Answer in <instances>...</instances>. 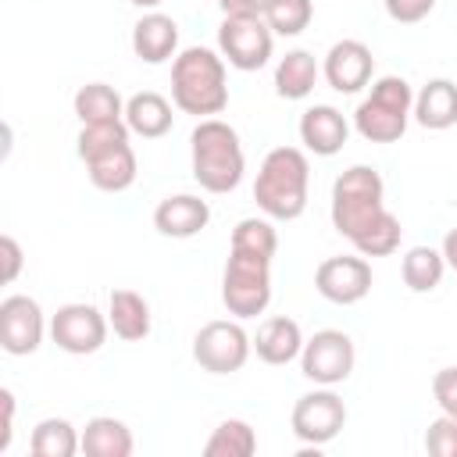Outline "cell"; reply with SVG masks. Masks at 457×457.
I'll list each match as a JSON object with an SVG mask.
<instances>
[{
  "label": "cell",
  "instance_id": "obj_1",
  "mask_svg": "<svg viewBox=\"0 0 457 457\" xmlns=\"http://www.w3.org/2000/svg\"><path fill=\"white\" fill-rule=\"evenodd\" d=\"M311 196V161L300 146H275L264 154L253 179V200L271 221H296Z\"/></svg>",
  "mask_w": 457,
  "mask_h": 457
},
{
  "label": "cell",
  "instance_id": "obj_2",
  "mask_svg": "<svg viewBox=\"0 0 457 457\" xmlns=\"http://www.w3.org/2000/svg\"><path fill=\"white\" fill-rule=\"evenodd\" d=\"M171 104L193 118H214L228 107L225 57L211 46H186L171 61Z\"/></svg>",
  "mask_w": 457,
  "mask_h": 457
},
{
  "label": "cell",
  "instance_id": "obj_3",
  "mask_svg": "<svg viewBox=\"0 0 457 457\" xmlns=\"http://www.w3.org/2000/svg\"><path fill=\"white\" fill-rule=\"evenodd\" d=\"M189 161L193 179L207 193H232L243 182L246 154L239 143V132L221 118H200L189 136Z\"/></svg>",
  "mask_w": 457,
  "mask_h": 457
},
{
  "label": "cell",
  "instance_id": "obj_4",
  "mask_svg": "<svg viewBox=\"0 0 457 457\" xmlns=\"http://www.w3.org/2000/svg\"><path fill=\"white\" fill-rule=\"evenodd\" d=\"M386 182L375 168L368 164H350L336 182H332V228L339 236H346L350 243L375 225L386 214Z\"/></svg>",
  "mask_w": 457,
  "mask_h": 457
},
{
  "label": "cell",
  "instance_id": "obj_5",
  "mask_svg": "<svg viewBox=\"0 0 457 457\" xmlns=\"http://www.w3.org/2000/svg\"><path fill=\"white\" fill-rule=\"evenodd\" d=\"M414 118V89L400 75H382L371 82L368 96L353 111V129L368 143H396Z\"/></svg>",
  "mask_w": 457,
  "mask_h": 457
},
{
  "label": "cell",
  "instance_id": "obj_6",
  "mask_svg": "<svg viewBox=\"0 0 457 457\" xmlns=\"http://www.w3.org/2000/svg\"><path fill=\"white\" fill-rule=\"evenodd\" d=\"M221 303L232 318H257L271 303V257H257L228 246L221 271Z\"/></svg>",
  "mask_w": 457,
  "mask_h": 457
},
{
  "label": "cell",
  "instance_id": "obj_7",
  "mask_svg": "<svg viewBox=\"0 0 457 457\" xmlns=\"http://www.w3.org/2000/svg\"><path fill=\"white\" fill-rule=\"evenodd\" d=\"M253 353V336H246V328L228 318H214L207 321L196 336H193V361L211 371V375H232L239 371Z\"/></svg>",
  "mask_w": 457,
  "mask_h": 457
},
{
  "label": "cell",
  "instance_id": "obj_8",
  "mask_svg": "<svg viewBox=\"0 0 457 457\" xmlns=\"http://www.w3.org/2000/svg\"><path fill=\"white\" fill-rule=\"evenodd\" d=\"M353 364H357V350H353V339L343 328H321L311 339H303L300 371H303L307 382L339 386L353 375Z\"/></svg>",
  "mask_w": 457,
  "mask_h": 457
},
{
  "label": "cell",
  "instance_id": "obj_9",
  "mask_svg": "<svg viewBox=\"0 0 457 457\" xmlns=\"http://www.w3.org/2000/svg\"><path fill=\"white\" fill-rule=\"evenodd\" d=\"M289 425H293V436L303 446H325V443H332L343 432L346 403H343V396L332 386H314L311 393H303L293 403Z\"/></svg>",
  "mask_w": 457,
  "mask_h": 457
},
{
  "label": "cell",
  "instance_id": "obj_10",
  "mask_svg": "<svg viewBox=\"0 0 457 457\" xmlns=\"http://www.w3.org/2000/svg\"><path fill=\"white\" fill-rule=\"evenodd\" d=\"M275 32L264 18H221L218 25V54L236 71H257L271 61Z\"/></svg>",
  "mask_w": 457,
  "mask_h": 457
},
{
  "label": "cell",
  "instance_id": "obj_11",
  "mask_svg": "<svg viewBox=\"0 0 457 457\" xmlns=\"http://www.w3.org/2000/svg\"><path fill=\"white\" fill-rule=\"evenodd\" d=\"M107 332H111L107 311H100L96 303H82V300L79 303H64L50 318V339L64 353H75V357L96 353L107 343Z\"/></svg>",
  "mask_w": 457,
  "mask_h": 457
},
{
  "label": "cell",
  "instance_id": "obj_12",
  "mask_svg": "<svg viewBox=\"0 0 457 457\" xmlns=\"http://www.w3.org/2000/svg\"><path fill=\"white\" fill-rule=\"evenodd\" d=\"M50 332L39 300L25 293H11L0 300V346L11 357H29L43 346V336Z\"/></svg>",
  "mask_w": 457,
  "mask_h": 457
},
{
  "label": "cell",
  "instance_id": "obj_13",
  "mask_svg": "<svg viewBox=\"0 0 457 457\" xmlns=\"http://www.w3.org/2000/svg\"><path fill=\"white\" fill-rule=\"evenodd\" d=\"M314 289L339 307L361 303L371 293V264L361 253H336L325 257L314 271Z\"/></svg>",
  "mask_w": 457,
  "mask_h": 457
},
{
  "label": "cell",
  "instance_id": "obj_14",
  "mask_svg": "<svg viewBox=\"0 0 457 457\" xmlns=\"http://www.w3.org/2000/svg\"><path fill=\"white\" fill-rule=\"evenodd\" d=\"M321 75L336 93H361L364 86H371L375 75V57L371 46L361 39H339L328 46L325 61H321Z\"/></svg>",
  "mask_w": 457,
  "mask_h": 457
},
{
  "label": "cell",
  "instance_id": "obj_15",
  "mask_svg": "<svg viewBox=\"0 0 457 457\" xmlns=\"http://www.w3.org/2000/svg\"><path fill=\"white\" fill-rule=\"evenodd\" d=\"M350 139V121L332 104H314L300 114V143L314 157H336Z\"/></svg>",
  "mask_w": 457,
  "mask_h": 457
},
{
  "label": "cell",
  "instance_id": "obj_16",
  "mask_svg": "<svg viewBox=\"0 0 457 457\" xmlns=\"http://www.w3.org/2000/svg\"><path fill=\"white\" fill-rule=\"evenodd\" d=\"M207 221H211V204L200 200L196 193H175L154 207V228L168 239H193L207 228Z\"/></svg>",
  "mask_w": 457,
  "mask_h": 457
},
{
  "label": "cell",
  "instance_id": "obj_17",
  "mask_svg": "<svg viewBox=\"0 0 457 457\" xmlns=\"http://www.w3.org/2000/svg\"><path fill=\"white\" fill-rule=\"evenodd\" d=\"M132 54L146 64L175 61V54H179V21L161 14V11H146L132 25Z\"/></svg>",
  "mask_w": 457,
  "mask_h": 457
},
{
  "label": "cell",
  "instance_id": "obj_18",
  "mask_svg": "<svg viewBox=\"0 0 457 457\" xmlns=\"http://www.w3.org/2000/svg\"><path fill=\"white\" fill-rule=\"evenodd\" d=\"M82 164H86L89 182H93L100 193H125V189L136 182V171H139L132 143L107 146V150H100V154L86 157Z\"/></svg>",
  "mask_w": 457,
  "mask_h": 457
},
{
  "label": "cell",
  "instance_id": "obj_19",
  "mask_svg": "<svg viewBox=\"0 0 457 457\" xmlns=\"http://www.w3.org/2000/svg\"><path fill=\"white\" fill-rule=\"evenodd\" d=\"M303 350V332L293 318L286 314H271L257 325V336H253V353L264 361V364H289L296 361Z\"/></svg>",
  "mask_w": 457,
  "mask_h": 457
},
{
  "label": "cell",
  "instance_id": "obj_20",
  "mask_svg": "<svg viewBox=\"0 0 457 457\" xmlns=\"http://www.w3.org/2000/svg\"><path fill=\"white\" fill-rule=\"evenodd\" d=\"M414 121L428 132H443V129L457 125V82L428 79L414 93Z\"/></svg>",
  "mask_w": 457,
  "mask_h": 457
},
{
  "label": "cell",
  "instance_id": "obj_21",
  "mask_svg": "<svg viewBox=\"0 0 457 457\" xmlns=\"http://www.w3.org/2000/svg\"><path fill=\"white\" fill-rule=\"evenodd\" d=\"M107 321H111L114 336L125 339V343L146 339L150 336V325H154L150 303L136 289H111V296H107Z\"/></svg>",
  "mask_w": 457,
  "mask_h": 457
},
{
  "label": "cell",
  "instance_id": "obj_22",
  "mask_svg": "<svg viewBox=\"0 0 457 457\" xmlns=\"http://www.w3.org/2000/svg\"><path fill=\"white\" fill-rule=\"evenodd\" d=\"M171 104L154 93V89H143V93H132L125 100V125L132 129V136H143V139H161L171 132Z\"/></svg>",
  "mask_w": 457,
  "mask_h": 457
},
{
  "label": "cell",
  "instance_id": "obj_23",
  "mask_svg": "<svg viewBox=\"0 0 457 457\" xmlns=\"http://www.w3.org/2000/svg\"><path fill=\"white\" fill-rule=\"evenodd\" d=\"M318 75H321V64L314 61L311 50H303V46L286 50V57H278V64H275V93L282 100H303L314 93Z\"/></svg>",
  "mask_w": 457,
  "mask_h": 457
},
{
  "label": "cell",
  "instance_id": "obj_24",
  "mask_svg": "<svg viewBox=\"0 0 457 457\" xmlns=\"http://www.w3.org/2000/svg\"><path fill=\"white\" fill-rule=\"evenodd\" d=\"M132 450H136V439L121 418L96 414L86 421V428H82V453L86 457H129Z\"/></svg>",
  "mask_w": 457,
  "mask_h": 457
},
{
  "label": "cell",
  "instance_id": "obj_25",
  "mask_svg": "<svg viewBox=\"0 0 457 457\" xmlns=\"http://www.w3.org/2000/svg\"><path fill=\"white\" fill-rule=\"evenodd\" d=\"M71 107H75V114H79L82 125H104V121H121L125 118V100L107 82H86V86H79Z\"/></svg>",
  "mask_w": 457,
  "mask_h": 457
},
{
  "label": "cell",
  "instance_id": "obj_26",
  "mask_svg": "<svg viewBox=\"0 0 457 457\" xmlns=\"http://www.w3.org/2000/svg\"><path fill=\"white\" fill-rule=\"evenodd\" d=\"M29 450L36 457H75L82 450V432L68 418H43L29 436Z\"/></svg>",
  "mask_w": 457,
  "mask_h": 457
},
{
  "label": "cell",
  "instance_id": "obj_27",
  "mask_svg": "<svg viewBox=\"0 0 457 457\" xmlns=\"http://www.w3.org/2000/svg\"><path fill=\"white\" fill-rule=\"evenodd\" d=\"M443 271H446V257L436 246H411L400 261V275L411 293H432L443 282Z\"/></svg>",
  "mask_w": 457,
  "mask_h": 457
},
{
  "label": "cell",
  "instance_id": "obj_28",
  "mask_svg": "<svg viewBox=\"0 0 457 457\" xmlns=\"http://www.w3.org/2000/svg\"><path fill=\"white\" fill-rule=\"evenodd\" d=\"M257 450V432L250 421L243 418H225L218 421V428L211 432V439L204 443L207 457H250Z\"/></svg>",
  "mask_w": 457,
  "mask_h": 457
},
{
  "label": "cell",
  "instance_id": "obj_29",
  "mask_svg": "<svg viewBox=\"0 0 457 457\" xmlns=\"http://www.w3.org/2000/svg\"><path fill=\"white\" fill-rule=\"evenodd\" d=\"M400 236H403L400 218H396L393 211H386L375 225H368V228L353 239V250H357L361 257H389V253L400 250Z\"/></svg>",
  "mask_w": 457,
  "mask_h": 457
},
{
  "label": "cell",
  "instance_id": "obj_30",
  "mask_svg": "<svg viewBox=\"0 0 457 457\" xmlns=\"http://www.w3.org/2000/svg\"><path fill=\"white\" fill-rule=\"evenodd\" d=\"M232 250H246L257 257H275L278 250V232L271 225V218H239L232 228Z\"/></svg>",
  "mask_w": 457,
  "mask_h": 457
},
{
  "label": "cell",
  "instance_id": "obj_31",
  "mask_svg": "<svg viewBox=\"0 0 457 457\" xmlns=\"http://www.w3.org/2000/svg\"><path fill=\"white\" fill-rule=\"evenodd\" d=\"M314 18V4L311 0H268L264 7V21L275 36H300Z\"/></svg>",
  "mask_w": 457,
  "mask_h": 457
},
{
  "label": "cell",
  "instance_id": "obj_32",
  "mask_svg": "<svg viewBox=\"0 0 457 457\" xmlns=\"http://www.w3.org/2000/svg\"><path fill=\"white\" fill-rule=\"evenodd\" d=\"M425 450L432 457H457V418L453 414H439L436 421H428Z\"/></svg>",
  "mask_w": 457,
  "mask_h": 457
},
{
  "label": "cell",
  "instance_id": "obj_33",
  "mask_svg": "<svg viewBox=\"0 0 457 457\" xmlns=\"http://www.w3.org/2000/svg\"><path fill=\"white\" fill-rule=\"evenodd\" d=\"M436 0H386V14L400 25H418L432 14Z\"/></svg>",
  "mask_w": 457,
  "mask_h": 457
},
{
  "label": "cell",
  "instance_id": "obj_34",
  "mask_svg": "<svg viewBox=\"0 0 457 457\" xmlns=\"http://www.w3.org/2000/svg\"><path fill=\"white\" fill-rule=\"evenodd\" d=\"M432 396H436V403H439L443 414H453L457 418V368H439L436 371Z\"/></svg>",
  "mask_w": 457,
  "mask_h": 457
},
{
  "label": "cell",
  "instance_id": "obj_35",
  "mask_svg": "<svg viewBox=\"0 0 457 457\" xmlns=\"http://www.w3.org/2000/svg\"><path fill=\"white\" fill-rule=\"evenodd\" d=\"M0 257H4V282H14L21 275V264H25V253H21L14 236H0Z\"/></svg>",
  "mask_w": 457,
  "mask_h": 457
},
{
  "label": "cell",
  "instance_id": "obj_36",
  "mask_svg": "<svg viewBox=\"0 0 457 457\" xmlns=\"http://www.w3.org/2000/svg\"><path fill=\"white\" fill-rule=\"evenodd\" d=\"M225 18H264L268 0H218Z\"/></svg>",
  "mask_w": 457,
  "mask_h": 457
},
{
  "label": "cell",
  "instance_id": "obj_37",
  "mask_svg": "<svg viewBox=\"0 0 457 457\" xmlns=\"http://www.w3.org/2000/svg\"><path fill=\"white\" fill-rule=\"evenodd\" d=\"M0 407H4V421H0V453L11 450V436H14V393L4 386L0 389Z\"/></svg>",
  "mask_w": 457,
  "mask_h": 457
},
{
  "label": "cell",
  "instance_id": "obj_38",
  "mask_svg": "<svg viewBox=\"0 0 457 457\" xmlns=\"http://www.w3.org/2000/svg\"><path fill=\"white\" fill-rule=\"evenodd\" d=\"M439 250H443V257H446V268L457 275V228H450V232L443 236V246H439Z\"/></svg>",
  "mask_w": 457,
  "mask_h": 457
},
{
  "label": "cell",
  "instance_id": "obj_39",
  "mask_svg": "<svg viewBox=\"0 0 457 457\" xmlns=\"http://www.w3.org/2000/svg\"><path fill=\"white\" fill-rule=\"evenodd\" d=\"M129 4H132V7H146V11H154V7L164 4V0H129Z\"/></svg>",
  "mask_w": 457,
  "mask_h": 457
}]
</instances>
